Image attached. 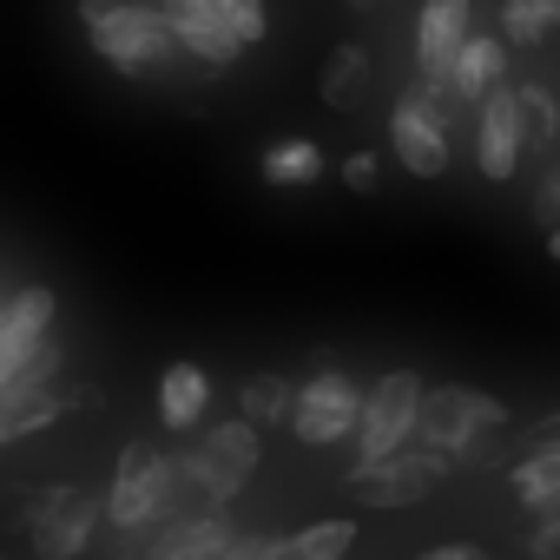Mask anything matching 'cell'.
<instances>
[{"label":"cell","mask_w":560,"mask_h":560,"mask_svg":"<svg viewBox=\"0 0 560 560\" xmlns=\"http://www.w3.org/2000/svg\"><path fill=\"white\" fill-rule=\"evenodd\" d=\"M257 462H264V442H257V429H250L244 416H231V422H198L191 448L172 455L178 514H224V508L244 494V481L257 475Z\"/></svg>","instance_id":"1"},{"label":"cell","mask_w":560,"mask_h":560,"mask_svg":"<svg viewBox=\"0 0 560 560\" xmlns=\"http://www.w3.org/2000/svg\"><path fill=\"white\" fill-rule=\"evenodd\" d=\"M501 435H508V409L488 389H468V383L422 389L416 429H409V442L429 448V455H442L448 468L455 462H494L501 455Z\"/></svg>","instance_id":"2"},{"label":"cell","mask_w":560,"mask_h":560,"mask_svg":"<svg viewBox=\"0 0 560 560\" xmlns=\"http://www.w3.org/2000/svg\"><path fill=\"white\" fill-rule=\"evenodd\" d=\"M80 21H86L93 54H100L113 73H126V80H152L159 67L178 60L165 21L145 8V0H80Z\"/></svg>","instance_id":"3"},{"label":"cell","mask_w":560,"mask_h":560,"mask_svg":"<svg viewBox=\"0 0 560 560\" xmlns=\"http://www.w3.org/2000/svg\"><path fill=\"white\" fill-rule=\"evenodd\" d=\"M172 514H178L172 455L152 448V442H126L119 448V468H113V488L100 494V521L106 527H126V534H145V527H159Z\"/></svg>","instance_id":"4"},{"label":"cell","mask_w":560,"mask_h":560,"mask_svg":"<svg viewBox=\"0 0 560 560\" xmlns=\"http://www.w3.org/2000/svg\"><path fill=\"white\" fill-rule=\"evenodd\" d=\"M14 527H27L40 560H80L100 540V494H86L73 481H47V488L21 494Z\"/></svg>","instance_id":"5"},{"label":"cell","mask_w":560,"mask_h":560,"mask_svg":"<svg viewBox=\"0 0 560 560\" xmlns=\"http://www.w3.org/2000/svg\"><path fill=\"white\" fill-rule=\"evenodd\" d=\"M389 145H396L402 172L442 178L455 165V100L442 86H409L389 106Z\"/></svg>","instance_id":"6"},{"label":"cell","mask_w":560,"mask_h":560,"mask_svg":"<svg viewBox=\"0 0 560 560\" xmlns=\"http://www.w3.org/2000/svg\"><path fill=\"white\" fill-rule=\"evenodd\" d=\"M442 481H448V462L429 455V448H416V442L396 448V455H383V462H350V468H343V494H350L357 508H376V514L416 508V501H429Z\"/></svg>","instance_id":"7"},{"label":"cell","mask_w":560,"mask_h":560,"mask_svg":"<svg viewBox=\"0 0 560 560\" xmlns=\"http://www.w3.org/2000/svg\"><path fill=\"white\" fill-rule=\"evenodd\" d=\"M416 402H422V376L416 370H383L370 389H363V409H357V462H383L396 448H409V429H416Z\"/></svg>","instance_id":"8"},{"label":"cell","mask_w":560,"mask_h":560,"mask_svg":"<svg viewBox=\"0 0 560 560\" xmlns=\"http://www.w3.org/2000/svg\"><path fill=\"white\" fill-rule=\"evenodd\" d=\"M357 409H363L357 376H343V370H317V376H304V383H298L284 429H291L298 442H311V448H330V442H350Z\"/></svg>","instance_id":"9"},{"label":"cell","mask_w":560,"mask_h":560,"mask_svg":"<svg viewBox=\"0 0 560 560\" xmlns=\"http://www.w3.org/2000/svg\"><path fill=\"white\" fill-rule=\"evenodd\" d=\"M521 119H514V86L501 80V86H488L481 100H475V165H481V178L488 185H508L514 172H521Z\"/></svg>","instance_id":"10"},{"label":"cell","mask_w":560,"mask_h":560,"mask_svg":"<svg viewBox=\"0 0 560 560\" xmlns=\"http://www.w3.org/2000/svg\"><path fill=\"white\" fill-rule=\"evenodd\" d=\"M468 34H475V8H468V0H422V14H416V86H442L455 47Z\"/></svg>","instance_id":"11"},{"label":"cell","mask_w":560,"mask_h":560,"mask_svg":"<svg viewBox=\"0 0 560 560\" xmlns=\"http://www.w3.org/2000/svg\"><path fill=\"white\" fill-rule=\"evenodd\" d=\"M54 317H60L54 284H27V291H14L8 304H0V376H8L14 363H27L54 337Z\"/></svg>","instance_id":"12"},{"label":"cell","mask_w":560,"mask_h":560,"mask_svg":"<svg viewBox=\"0 0 560 560\" xmlns=\"http://www.w3.org/2000/svg\"><path fill=\"white\" fill-rule=\"evenodd\" d=\"M152 14L165 21V34H172V47H178V60H198V67H231L244 47L198 8V0H152Z\"/></svg>","instance_id":"13"},{"label":"cell","mask_w":560,"mask_h":560,"mask_svg":"<svg viewBox=\"0 0 560 560\" xmlns=\"http://www.w3.org/2000/svg\"><path fill=\"white\" fill-rule=\"evenodd\" d=\"M231 534H237V527H231L224 514H172V521L145 527L139 553H145V560H218V547H224Z\"/></svg>","instance_id":"14"},{"label":"cell","mask_w":560,"mask_h":560,"mask_svg":"<svg viewBox=\"0 0 560 560\" xmlns=\"http://www.w3.org/2000/svg\"><path fill=\"white\" fill-rule=\"evenodd\" d=\"M508 80V47L494 40V34H468L462 47H455V60H448V100L455 106H475L488 86H501Z\"/></svg>","instance_id":"15"},{"label":"cell","mask_w":560,"mask_h":560,"mask_svg":"<svg viewBox=\"0 0 560 560\" xmlns=\"http://www.w3.org/2000/svg\"><path fill=\"white\" fill-rule=\"evenodd\" d=\"M205 409H211V376H205L198 363H172V370L159 376V422H165L172 435H191V429L205 422Z\"/></svg>","instance_id":"16"},{"label":"cell","mask_w":560,"mask_h":560,"mask_svg":"<svg viewBox=\"0 0 560 560\" xmlns=\"http://www.w3.org/2000/svg\"><path fill=\"white\" fill-rule=\"evenodd\" d=\"M508 488H514V501H521L527 514L560 508V442H553V435H540V448H534V455H521V462L508 468Z\"/></svg>","instance_id":"17"},{"label":"cell","mask_w":560,"mask_h":560,"mask_svg":"<svg viewBox=\"0 0 560 560\" xmlns=\"http://www.w3.org/2000/svg\"><path fill=\"white\" fill-rule=\"evenodd\" d=\"M60 376H67V350H60V343L47 337V343H40V350H34L27 363H14L8 376H0V416L27 409V402H34V396H47V389H54Z\"/></svg>","instance_id":"18"},{"label":"cell","mask_w":560,"mask_h":560,"mask_svg":"<svg viewBox=\"0 0 560 560\" xmlns=\"http://www.w3.org/2000/svg\"><path fill=\"white\" fill-rule=\"evenodd\" d=\"M291 396H298V383H291L284 370H257V376L237 383V416H244L250 429H284Z\"/></svg>","instance_id":"19"},{"label":"cell","mask_w":560,"mask_h":560,"mask_svg":"<svg viewBox=\"0 0 560 560\" xmlns=\"http://www.w3.org/2000/svg\"><path fill=\"white\" fill-rule=\"evenodd\" d=\"M363 86H370V47H363V40H343V47H330L324 73H317V93H324V106L350 113V106L363 100Z\"/></svg>","instance_id":"20"},{"label":"cell","mask_w":560,"mask_h":560,"mask_svg":"<svg viewBox=\"0 0 560 560\" xmlns=\"http://www.w3.org/2000/svg\"><path fill=\"white\" fill-rule=\"evenodd\" d=\"M324 145L317 139H277L264 159H257V178L264 185H277V191H291V185H311V178H324Z\"/></svg>","instance_id":"21"},{"label":"cell","mask_w":560,"mask_h":560,"mask_svg":"<svg viewBox=\"0 0 560 560\" xmlns=\"http://www.w3.org/2000/svg\"><path fill=\"white\" fill-rule=\"evenodd\" d=\"M514 119H521V152L547 159V152H553V132H560V106H553V86H540V80L514 86Z\"/></svg>","instance_id":"22"},{"label":"cell","mask_w":560,"mask_h":560,"mask_svg":"<svg viewBox=\"0 0 560 560\" xmlns=\"http://www.w3.org/2000/svg\"><path fill=\"white\" fill-rule=\"evenodd\" d=\"M357 547V521H311L298 534H277L270 560H343Z\"/></svg>","instance_id":"23"},{"label":"cell","mask_w":560,"mask_h":560,"mask_svg":"<svg viewBox=\"0 0 560 560\" xmlns=\"http://www.w3.org/2000/svg\"><path fill=\"white\" fill-rule=\"evenodd\" d=\"M560 27V0H501V47H547Z\"/></svg>","instance_id":"24"},{"label":"cell","mask_w":560,"mask_h":560,"mask_svg":"<svg viewBox=\"0 0 560 560\" xmlns=\"http://www.w3.org/2000/svg\"><path fill=\"white\" fill-rule=\"evenodd\" d=\"M198 8H205L237 47H264V40H270V8H264V0H198Z\"/></svg>","instance_id":"25"},{"label":"cell","mask_w":560,"mask_h":560,"mask_svg":"<svg viewBox=\"0 0 560 560\" xmlns=\"http://www.w3.org/2000/svg\"><path fill=\"white\" fill-rule=\"evenodd\" d=\"M67 409H73V389H67V383H54V389H47V396H34L27 409L0 416V448H8V442H21V435H40V429H54Z\"/></svg>","instance_id":"26"},{"label":"cell","mask_w":560,"mask_h":560,"mask_svg":"<svg viewBox=\"0 0 560 560\" xmlns=\"http://www.w3.org/2000/svg\"><path fill=\"white\" fill-rule=\"evenodd\" d=\"M534 224L547 237H560V172L553 165H540V178H534Z\"/></svg>","instance_id":"27"},{"label":"cell","mask_w":560,"mask_h":560,"mask_svg":"<svg viewBox=\"0 0 560 560\" xmlns=\"http://www.w3.org/2000/svg\"><path fill=\"white\" fill-rule=\"evenodd\" d=\"M343 185H350V191H376V185H383V159H376V152H350V159H343Z\"/></svg>","instance_id":"28"},{"label":"cell","mask_w":560,"mask_h":560,"mask_svg":"<svg viewBox=\"0 0 560 560\" xmlns=\"http://www.w3.org/2000/svg\"><path fill=\"white\" fill-rule=\"evenodd\" d=\"M277 553V534H231L218 547V560H270Z\"/></svg>","instance_id":"29"},{"label":"cell","mask_w":560,"mask_h":560,"mask_svg":"<svg viewBox=\"0 0 560 560\" xmlns=\"http://www.w3.org/2000/svg\"><path fill=\"white\" fill-rule=\"evenodd\" d=\"M553 547H560V508L534 514V534H527V553L534 560H553Z\"/></svg>","instance_id":"30"},{"label":"cell","mask_w":560,"mask_h":560,"mask_svg":"<svg viewBox=\"0 0 560 560\" xmlns=\"http://www.w3.org/2000/svg\"><path fill=\"white\" fill-rule=\"evenodd\" d=\"M416 560H494V553L475 547V540H455V547H429V553H416Z\"/></svg>","instance_id":"31"}]
</instances>
